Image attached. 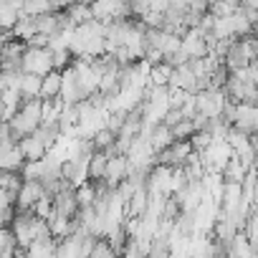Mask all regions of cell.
<instances>
[{
    "label": "cell",
    "mask_w": 258,
    "mask_h": 258,
    "mask_svg": "<svg viewBox=\"0 0 258 258\" xmlns=\"http://www.w3.org/2000/svg\"><path fill=\"white\" fill-rule=\"evenodd\" d=\"M21 71H31V74H46L51 71V48H31L26 46L23 51V61H21Z\"/></svg>",
    "instance_id": "obj_1"
},
{
    "label": "cell",
    "mask_w": 258,
    "mask_h": 258,
    "mask_svg": "<svg viewBox=\"0 0 258 258\" xmlns=\"http://www.w3.org/2000/svg\"><path fill=\"white\" fill-rule=\"evenodd\" d=\"M223 104H225V94L220 89H203V91H195V109L203 111L208 119L210 116H218L223 111Z\"/></svg>",
    "instance_id": "obj_2"
},
{
    "label": "cell",
    "mask_w": 258,
    "mask_h": 258,
    "mask_svg": "<svg viewBox=\"0 0 258 258\" xmlns=\"http://www.w3.org/2000/svg\"><path fill=\"white\" fill-rule=\"evenodd\" d=\"M180 51H182L187 58H203V56L208 53V43L203 41V36L198 33V28H187V31L182 33Z\"/></svg>",
    "instance_id": "obj_3"
},
{
    "label": "cell",
    "mask_w": 258,
    "mask_h": 258,
    "mask_svg": "<svg viewBox=\"0 0 258 258\" xmlns=\"http://www.w3.org/2000/svg\"><path fill=\"white\" fill-rule=\"evenodd\" d=\"M43 192L41 182L38 180H23V185L18 187V195H16V210H23V208H31Z\"/></svg>",
    "instance_id": "obj_4"
},
{
    "label": "cell",
    "mask_w": 258,
    "mask_h": 258,
    "mask_svg": "<svg viewBox=\"0 0 258 258\" xmlns=\"http://www.w3.org/2000/svg\"><path fill=\"white\" fill-rule=\"evenodd\" d=\"M126 175V155H109V160H106V170H104V182L109 185V187H116V182L121 180Z\"/></svg>",
    "instance_id": "obj_5"
},
{
    "label": "cell",
    "mask_w": 258,
    "mask_h": 258,
    "mask_svg": "<svg viewBox=\"0 0 258 258\" xmlns=\"http://www.w3.org/2000/svg\"><path fill=\"white\" fill-rule=\"evenodd\" d=\"M26 162L18 145H0V170H21Z\"/></svg>",
    "instance_id": "obj_6"
},
{
    "label": "cell",
    "mask_w": 258,
    "mask_h": 258,
    "mask_svg": "<svg viewBox=\"0 0 258 258\" xmlns=\"http://www.w3.org/2000/svg\"><path fill=\"white\" fill-rule=\"evenodd\" d=\"M31 135H33L36 140H41L46 150H51V147L58 142V137H61V129H58V121L53 119V121H41Z\"/></svg>",
    "instance_id": "obj_7"
},
{
    "label": "cell",
    "mask_w": 258,
    "mask_h": 258,
    "mask_svg": "<svg viewBox=\"0 0 258 258\" xmlns=\"http://www.w3.org/2000/svg\"><path fill=\"white\" fill-rule=\"evenodd\" d=\"M225 255H228V258H253V255H258V253L248 245L245 235L238 230V233L228 240V245H225Z\"/></svg>",
    "instance_id": "obj_8"
},
{
    "label": "cell",
    "mask_w": 258,
    "mask_h": 258,
    "mask_svg": "<svg viewBox=\"0 0 258 258\" xmlns=\"http://www.w3.org/2000/svg\"><path fill=\"white\" fill-rule=\"evenodd\" d=\"M114 140H116V135L111 132V129H106V126H99L96 132L91 135L94 152L99 150V152H106V155H116V150H114Z\"/></svg>",
    "instance_id": "obj_9"
},
{
    "label": "cell",
    "mask_w": 258,
    "mask_h": 258,
    "mask_svg": "<svg viewBox=\"0 0 258 258\" xmlns=\"http://www.w3.org/2000/svg\"><path fill=\"white\" fill-rule=\"evenodd\" d=\"M18 147H21V152H23V157L26 160H43L46 157V147H43V142L41 140H36L33 135H26V137H21L18 140Z\"/></svg>",
    "instance_id": "obj_10"
},
{
    "label": "cell",
    "mask_w": 258,
    "mask_h": 258,
    "mask_svg": "<svg viewBox=\"0 0 258 258\" xmlns=\"http://www.w3.org/2000/svg\"><path fill=\"white\" fill-rule=\"evenodd\" d=\"M147 140H150L152 150L157 152V150H162V147H167V145L172 142V132H170V126H167V124L157 121V124H152V126H150Z\"/></svg>",
    "instance_id": "obj_11"
},
{
    "label": "cell",
    "mask_w": 258,
    "mask_h": 258,
    "mask_svg": "<svg viewBox=\"0 0 258 258\" xmlns=\"http://www.w3.org/2000/svg\"><path fill=\"white\" fill-rule=\"evenodd\" d=\"M58 89H61V71H56V69L46 71L41 76V91H38V96L41 99H51V96L58 94Z\"/></svg>",
    "instance_id": "obj_12"
},
{
    "label": "cell",
    "mask_w": 258,
    "mask_h": 258,
    "mask_svg": "<svg viewBox=\"0 0 258 258\" xmlns=\"http://www.w3.org/2000/svg\"><path fill=\"white\" fill-rule=\"evenodd\" d=\"M106 160L109 155L106 152H91L89 162H86V180H101L104 177V170H106Z\"/></svg>",
    "instance_id": "obj_13"
},
{
    "label": "cell",
    "mask_w": 258,
    "mask_h": 258,
    "mask_svg": "<svg viewBox=\"0 0 258 258\" xmlns=\"http://www.w3.org/2000/svg\"><path fill=\"white\" fill-rule=\"evenodd\" d=\"M18 89L26 99L31 96H38L41 91V74H31V71H21V79H18Z\"/></svg>",
    "instance_id": "obj_14"
},
{
    "label": "cell",
    "mask_w": 258,
    "mask_h": 258,
    "mask_svg": "<svg viewBox=\"0 0 258 258\" xmlns=\"http://www.w3.org/2000/svg\"><path fill=\"white\" fill-rule=\"evenodd\" d=\"M116 0H94L91 3V16L99 18V21H111L114 13H116Z\"/></svg>",
    "instance_id": "obj_15"
},
{
    "label": "cell",
    "mask_w": 258,
    "mask_h": 258,
    "mask_svg": "<svg viewBox=\"0 0 258 258\" xmlns=\"http://www.w3.org/2000/svg\"><path fill=\"white\" fill-rule=\"evenodd\" d=\"M66 11V16H69V21L74 23V26H79V23H86V21H91L94 16H91V6H84V3H71L69 8H63Z\"/></svg>",
    "instance_id": "obj_16"
},
{
    "label": "cell",
    "mask_w": 258,
    "mask_h": 258,
    "mask_svg": "<svg viewBox=\"0 0 258 258\" xmlns=\"http://www.w3.org/2000/svg\"><path fill=\"white\" fill-rule=\"evenodd\" d=\"M89 255H91V258H114L116 253H114V248L109 245V240H106L104 235H96V238H94V243H91Z\"/></svg>",
    "instance_id": "obj_17"
},
{
    "label": "cell",
    "mask_w": 258,
    "mask_h": 258,
    "mask_svg": "<svg viewBox=\"0 0 258 258\" xmlns=\"http://www.w3.org/2000/svg\"><path fill=\"white\" fill-rule=\"evenodd\" d=\"M16 253V235L8 225H0V255H13Z\"/></svg>",
    "instance_id": "obj_18"
},
{
    "label": "cell",
    "mask_w": 258,
    "mask_h": 258,
    "mask_svg": "<svg viewBox=\"0 0 258 258\" xmlns=\"http://www.w3.org/2000/svg\"><path fill=\"white\" fill-rule=\"evenodd\" d=\"M48 48H51V46H48ZM71 58H74V53H71L69 48H51V69L61 71V69H66V66L71 63Z\"/></svg>",
    "instance_id": "obj_19"
},
{
    "label": "cell",
    "mask_w": 258,
    "mask_h": 258,
    "mask_svg": "<svg viewBox=\"0 0 258 258\" xmlns=\"http://www.w3.org/2000/svg\"><path fill=\"white\" fill-rule=\"evenodd\" d=\"M187 140H190V147H192L195 152L205 150V147L213 142V137H210V132H208V129H195V132H192Z\"/></svg>",
    "instance_id": "obj_20"
},
{
    "label": "cell",
    "mask_w": 258,
    "mask_h": 258,
    "mask_svg": "<svg viewBox=\"0 0 258 258\" xmlns=\"http://www.w3.org/2000/svg\"><path fill=\"white\" fill-rule=\"evenodd\" d=\"M170 132H172V140H187L195 132V124L190 119H180L175 126H170Z\"/></svg>",
    "instance_id": "obj_21"
},
{
    "label": "cell",
    "mask_w": 258,
    "mask_h": 258,
    "mask_svg": "<svg viewBox=\"0 0 258 258\" xmlns=\"http://www.w3.org/2000/svg\"><path fill=\"white\" fill-rule=\"evenodd\" d=\"M180 215V203L167 192V198H165V205H162V210H160V218L162 220H172L175 223V218Z\"/></svg>",
    "instance_id": "obj_22"
},
{
    "label": "cell",
    "mask_w": 258,
    "mask_h": 258,
    "mask_svg": "<svg viewBox=\"0 0 258 258\" xmlns=\"http://www.w3.org/2000/svg\"><path fill=\"white\" fill-rule=\"evenodd\" d=\"M71 3H76V0H48V8H51V11H63V8H69Z\"/></svg>",
    "instance_id": "obj_23"
},
{
    "label": "cell",
    "mask_w": 258,
    "mask_h": 258,
    "mask_svg": "<svg viewBox=\"0 0 258 258\" xmlns=\"http://www.w3.org/2000/svg\"><path fill=\"white\" fill-rule=\"evenodd\" d=\"M240 6H248V8H258V0H240Z\"/></svg>",
    "instance_id": "obj_24"
},
{
    "label": "cell",
    "mask_w": 258,
    "mask_h": 258,
    "mask_svg": "<svg viewBox=\"0 0 258 258\" xmlns=\"http://www.w3.org/2000/svg\"><path fill=\"white\" fill-rule=\"evenodd\" d=\"M79 3H84V6H91V3H94V0H79Z\"/></svg>",
    "instance_id": "obj_25"
},
{
    "label": "cell",
    "mask_w": 258,
    "mask_h": 258,
    "mask_svg": "<svg viewBox=\"0 0 258 258\" xmlns=\"http://www.w3.org/2000/svg\"><path fill=\"white\" fill-rule=\"evenodd\" d=\"M116 3H126V0H116Z\"/></svg>",
    "instance_id": "obj_26"
}]
</instances>
